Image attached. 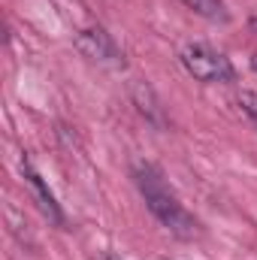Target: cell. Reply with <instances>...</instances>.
I'll return each mask as SVG.
<instances>
[{
    "mask_svg": "<svg viewBox=\"0 0 257 260\" xmlns=\"http://www.w3.org/2000/svg\"><path fill=\"white\" fill-rule=\"evenodd\" d=\"M133 182L139 188V194L145 200L148 212L179 239H194L200 233V224L191 212L179 203V197L170 191V185L164 182L160 170L154 164H145V160H136L133 164Z\"/></svg>",
    "mask_w": 257,
    "mask_h": 260,
    "instance_id": "cell-1",
    "label": "cell"
},
{
    "mask_svg": "<svg viewBox=\"0 0 257 260\" xmlns=\"http://www.w3.org/2000/svg\"><path fill=\"white\" fill-rule=\"evenodd\" d=\"M179 61L188 70V76H194V79L203 82V85H227V82L236 79L233 64H230L221 52H215L212 46H206V43H191V46H185L182 55H179Z\"/></svg>",
    "mask_w": 257,
    "mask_h": 260,
    "instance_id": "cell-2",
    "label": "cell"
},
{
    "mask_svg": "<svg viewBox=\"0 0 257 260\" xmlns=\"http://www.w3.org/2000/svg\"><path fill=\"white\" fill-rule=\"evenodd\" d=\"M76 52L88 61H97V64H109V67H121L124 64V55L118 52L115 40L103 30V27H85L76 34L73 40Z\"/></svg>",
    "mask_w": 257,
    "mask_h": 260,
    "instance_id": "cell-3",
    "label": "cell"
},
{
    "mask_svg": "<svg viewBox=\"0 0 257 260\" xmlns=\"http://www.w3.org/2000/svg\"><path fill=\"white\" fill-rule=\"evenodd\" d=\"M130 100H133L136 112H139L151 127L167 130V112H164V106H160V100H157V94H154V88H151L148 82L133 79V85H130Z\"/></svg>",
    "mask_w": 257,
    "mask_h": 260,
    "instance_id": "cell-4",
    "label": "cell"
},
{
    "mask_svg": "<svg viewBox=\"0 0 257 260\" xmlns=\"http://www.w3.org/2000/svg\"><path fill=\"white\" fill-rule=\"evenodd\" d=\"M21 173H24V179H27V185H30V194L37 200V206L43 209V215L52 221V224H58V227H64V212L58 209V203H55V194L49 191V185L43 182V176L30 167V160H21Z\"/></svg>",
    "mask_w": 257,
    "mask_h": 260,
    "instance_id": "cell-5",
    "label": "cell"
},
{
    "mask_svg": "<svg viewBox=\"0 0 257 260\" xmlns=\"http://www.w3.org/2000/svg\"><path fill=\"white\" fill-rule=\"evenodd\" d=\"M191 12H197L200 18H206V21H227L230 15H227V9H224V3L221 0H182Z\"/></svg>",
    "mask_w": 257,
    "mask_h": 260,
    "instance_id": "cell-6",
    "label": "cell"
},
{
    "mask_svg": "<svg viewBox=\"0 0 257 260\" xmlns=\"http://www.w3.org/2000/svg\"><path fill=\"white\" fill-rule=\"evenodd\" d=\"M236 103H239L242 115H245V118L257 127V94H254V91H242V94L236 97Z\"/></svg>",
    "mask_w": 257,
    "mask_h": 260,
    "instance_id": "cell-7",
    "label": "cell"
},
{
    "mask_svg": "<svg viewBox=\"0 0 257 260\" xmlns=\"http://www.w3.org/2000/svg\"><path fill=\"white\" fill-rule=\"evenodd\" d=\"M248 27H251V34H257V15H251V18H248Z\"/></svg>",
    "mask_w": 257,
    "mask_h": 260,
    "instance_id": "cell-8",
    "label": "cell"
},
{
    "mask_svg": "<svg viewBox=\"0 0 257 260\" xmlns=\"http://www.w3.org/2000/svg\"><path fill=\"white\" fill-rule=\"evenodd\" d=\"M251 67H254V70H257V55H254V58H251Z\"/></svg>",
    "mask_w": 257,
    "mask_h": 260,
    "instance_id": "cell-9",
    "label": "cell"
},
{
    "mask_svg": "<svg viewBox=\"0 0 257 260\" xmlns=\"http://www.w3.org/2000/svg\"><path fill=\"white\" fill-rule=\"evenodd\" d=\"M103 260H118V257H103Z\"/></svg>",
    "mask_w": 257,
    "mask_h": 260,
    "instance_id": "cell-10",
    "label": "cell"
}]
</instances>
